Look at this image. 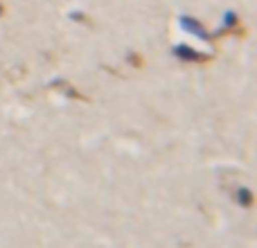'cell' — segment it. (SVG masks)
<instances>
[{
  "instance_id": "cell-3",
  "label": "cell",
  "mask_w": 257,
  "mask_h": 248,
  "mask_svg": "<svg viewBox=\"0 0 257 248\" xmlns=\"http://www.w3.org/2000/svg\"><path fill=\"white\" fill-rule=\"evenodd\" d=\"M50 88H54V90H61V93L66 95L68 99H84V102H86V97H84V95H81L79 90H75L70 84H68V81H63V79L52 81V84H50Z\"/></svg>"
},
{
  "instance_id": "cell-7",
  "label": "cell",
  "mask_w": 257,
  "mask_h": 248,
  "mask_svg": "<svg viewBox=\"0 0 257 248\" xmlns=\"http://www.w3.org/2000/svg\"><path fill=\"white\" fill-rule=\"evenodd\" d=\"M3 14H5V7H3V5H0V16H3Z\"/></svg>"
},
{
  "instance_id": "cell-5",
  "label": "cell",
  "mask_w": 257,
  "mask_h": 248,
  "mask_svg": "<svg viewBox=\"0 0 257 248\" xmlns=\"http://www.w3.org/2000/svg\"><path fill=\"white\" fill-rule=\"evenodd\" d=\"M126 63H131V66H136V68H142L145 66V59H142L140 54H136V52H128L126 54Z\"/></svg>"
},
{
  "instance_id": "cell-1",
  "label": "cell",
  "mask_w": 257,
  "mask_h": 248,
  "mask_svg": "<svg viewBox=\"0 0 257 248\" xmlns=\"http://www.w3.org/2000/svg\"><path fill=\"white\" fill-rule=\"evenodd\" d=\"M174 57L183 63H210L212 61V54L199 52V50H194L192 45H185V43H178L174 48Z\"/></svg>"
},
{
  "instance_id": "cell-4",
  "label": "cell",
  "mask_w": 257,
  "mask_h": 248,
  "mask_svg": "<svg viewBox=\"0 0 257 248\" xmlns=\"http://www.w3.org/2000/svg\"><path fill=\"white\" fill-rule=\"evenodd\" d=\"M235 199L241 208H253V192H250L248 187H239V190L235 192Z\"/></svg>"
},
{
  "instance_id": "cell-2",
  "label": "cell",
  "mask_w": 257,
  "mask_h": 248,
  "mask_svg": "<svg viewBox=\"0 0 257 248\" xmlns=\"http://www.w3.org/2000/svg\"><path fill=\"white\" fill-rule=\"evenodd\" d=\"M181 27L185 32H190V34H194L196 39H201V41H214L212 39V34H210L208 30H205L203 25H201L199 21H196V18H192V16H181Z\"/></svg>"
},
{
  "instance_id": "cell-6",
  "label": "cell",
  "mask_w": 257,
  "mask_h": 248,
  "mask_svg": "<svg viewBox=\"0 0 257 248\" xmlns=\"http://www.w3.org/2000/svg\"><path fill=\"white\" fill-rule=\"evenodd\" d=\"M70 18H72V21H79V23H88V25H90V21H88V18L84 16V14H77V12H72V14H70Z\"/></svg>"
}]
</instances>
